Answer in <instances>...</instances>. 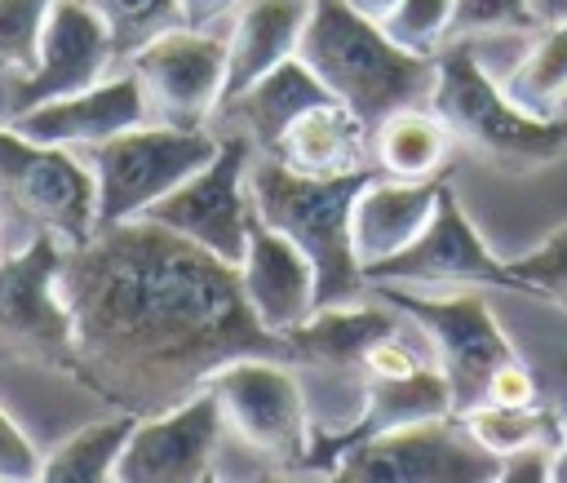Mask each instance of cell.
<instances>
[{
  "label": "cell",
  "instance_id": "obj_36",
  "mask_svg": "<svg viewBox=\"0 0 567 483\" xmlns=\"http://www.w3.org/2000/svg\"><path fill=\"white\" fill-rule=\"evenodd\" d=\"M182 4V18H186V27H199V31H217V27H226L230 18H235V9L244 4V0H177Z\"/></svg>",
  "mask_w": 567,
  "mask_h": 483
},
{
  "label": "cell",
  "instance_id": "obj_1",
  "mask_svg": "<svg viewBox=\"0 0 567 483\" xmlns=\"http://www.w3.org/2000/svg\"><path fill=\"white\" fill-rule=\"evenodd\" d=\"M62 297L75 315V381L137 417L190 399L230 359H288L284 332L252 315L239 266L151 217L71 244Z\"/></svg>",
  "mask_w": 567,
  "mask_h": 483
},
{
  "label": "cell",
  "instance_id": "obj_4",
  "mask_svg": "<svg viewBox=\"0 0 567 483\" xmlns=\"http://www.w3.org/2000/svg\"><path fill=\"white\" fill-rule=\"evenodd\" d=\"M403 328V310H394L381 292L372 301H350V306H323L297 328L284 332L288 341V363L297 368L306 412H310V456L306 474L319 470V456L363 417L368 403V350Z\"/></svg>",
  "mask_w": 567,
  "mask_h": 483
},
{
  "label": "cell",
  "instance_id": "obj_21",
  "mask_svg": "<svg viewBox=\"0 0 567 483\" xmlns=\"http://www.w3.org/2000/svg\"><path fill=\"white\" fill-rule=\"evenodd\" d=\"M310 0H244L226 31V93L221 106L252 89L270 66L297 53Z\"/></svg>",
  "mask_w": 567,
  "mask_h": 483
},
{
  "label": "cell",
  "instance_id": "obj_17",
  "mask_svg": "<svg viewBox=\"0 0 567 483\" xmlns=\"http://www.w3.org/2000/svg\"><path fill=\"white\" fill-rule=\"evenodd\" d=\"M151 124V106L142 93V80L133 66L97 80L93 89L66 93V97H49L31 111H22L18 120H9V129H18L22 137L40 142V146H62V151H89L124 129Z\"/></svg>",
  "mask_w": 567,
  "mask_h": 483
},
{
  "label": "cell",
  "instance_id": "obj_27",
  "mask_svg": "<svg viewBox=\"0 0 567 483\" xmlns=\"http://www.w3.org/2000/svg\"><path fill=\"white\" fill-rule=\"evenodd\" d=\"M465 430L492 452V456H509L514 448L523 443H536V439H558L563 443V412H540V408H505V403H474L470 412H461Z\"/></svg>",
  "mask_w": 567,
  "mask_h": 483
},
{
  "label": "cell",
  "instance_id": "obj_28",
  "mask_svg": "<svg viewBox=\"0 0 567 483\" xmlns=\"http://www.w3.org/2000/svg\"><path fill=\"white\" fill-rule=\"evenodd\" d=\"M111 31V44H115V62L120 71L128 66V58L151 44L155 35L182 27V4L177 0H84Z\"/></svg>",
  "mask_w": 567,
  "mask_h": 483
},
{
  "label": "cell",
  "instance_id": "obj_30",
  "mask_svg": "<svg viewBox=\"0 0 567 483\" xmlns=\"http://www.w3.org/2000/svg\"><path fill=\"white\" fill-rule=\"evenodd\" d=\"M58 0H0V71H31L40 62V35Z\"/></svg>",
  "mask_w": 567,
  "mask_h": 483
},
{
  "label": "cell",
  "instance_id": "obj_19",
  "mask_svg": "<svg viewBox=\"0 0 567 483\" xmlns=\"http://www.w3.org/2000/svg\"><path fill=\"white\" fill-rule=\"evenodd\" d=\"M439 191H443V173L439 177H385V182H368L354 199V213H350V235H354V253L368 266L394 257L399 248H408L425 222L434 217V204H439Z\"/></svg>",
  "mask_w": 567,
  "mask_h": 483
},
{
  "label": "cell",
  "instance_id": "obj_15",
  "mask_svg": "<svg viewBox=\"0 0 567 483\" xmlns=\"http://www.w3.org/2000/svg\"><path fill=\"white\" fill-rule=\"evenodd\" d=\"M368 284H403V288H518V279L509 275L505 261L492 257L487 239L470 226L465 208L456 204V191L443 182L434 217L425 222V230L399 248L394 257L377 261L363 270Z\"/></svg>",
  "mask_w": 567,
  "mask_h": 483
},
{
  "label": "cell",
  "instance_id": "obj_32",
  "mask_svg": "<svg viewBox=\"0 0 567 483\" xmlns=\"http://www.w3.org/2000/svg\"><path fill=\"white\" fill-rule=\"evenodd\" d=\"M452 4L456 0H394V9L381 18L385 35L399 40L412 53H439L447 40V22H452Z\"/></svg>",
  "mask_w": 567,
  "mask_h": 483
},
{
  "label": "cell",
  "instance_id": "obj_24",
  "mask_svg": "<svg viewBox=\"0 0 567 483\" xmlns=\"http://www.w3.org/2000/svg\"><path fill=\"white\" fill-rule=\"evenodd\" d=\"M514 106H523L536 120L567 115V18L536 27L514 58L492 71Z\"/></svg>",
  "mask_w": 567,
  "mask_h": 483
},
{
  "label": "cell",
  "instance_id": "obj_10",
  "mask_svg": "<svg viewBox=\"0 0 567 483\" xmlns=\"http://www.w3.org/2000/svg\"><path fill=\"white\" fill-rule=\"evenodd\" d=\"M257 142L235 124L230 133H217V155L177 182L159 204H151V222L204 244L221 261L239 266L248 253V230H252V191H248V168H252Z\"/></svg>",
  "mask_w": 567,
  "mask_h": 483
},
{
  "label": "cell",
  "instance_id": "obj_38",
  "mask_svg": "<svg viewBox=\"0 0 567 483\" xmlns=\"http://www.w3.org/2000/svg\"><path fill=\"white\" fill-rule=\"evenodd\" d=\"M532 9H536L540 22H558V18H567V0H532Z\"/></svg>",
  "mask_w": 567,
  "mask_h": 483
},
{
  "label": "cell",
  "instance_id": "obj_11",
  "mask_svg": "<svg viewBox=\"0 0 567 483\" xmlns=\"http://www.w3.org/2000/svg\"><path fill=\"white\" fill-rule=\"evenodd\" d=\"M0 208L18 213L31 230H53L66 244H84L97 230L93 168L75 151L40 146L0 124Z\"/></svg>",
  "mask_w": 567,
  "mask_h": 483
},
{
  "label": "cell",
  "instance_id": "obj_39",
  "mask_svg": "<svg viewBox=\"0 0 567 483\" xmlns=\"http://www.w3.org/2000/svg\"><path fill=\"white\" fill-rule=\"evenodd\" d=\"M350 4H354L359 13H368V18H377V22H381V18L394 9V0H350Z\"/></svg>",
  "mask_w": 567,
  "mask_h": 483
},
{
  "label": "cell",
  "instance_id": "obj_34",
  "mask_svg": "<svg viewBox=\"0 0 567 483\" xmlns=\"http://www.w3.org/2000/svg\"><path fill=\"white\" fill-rule=\"evenodd\" d=\"M554 452H558V439H536V443L514 448L509 456H501L496 483H549L554 479Z\"/></svg>",
  "mask_w": 567,
  "mask_h": 483
},
{
  "label": "cell",
  "instance_id": "obj_33",
  "mask_svg": "<svg viewBox=\"0 0 567 483\" xmlns=\"http://www.w3.org/2000/svg\"><path fill=\"white\" fill-rule=\"evenodd\" d=\"M40 470H44V456L31 448L18 421L0 408V483H31L40 479Z\"/></svg>",
  "mask_w": 567,
  "mask_h": 483
},
{
  "label": "cell",
  "instance_id": "obj_23",
  "mask_svg": "<svg viewBox=\"0 0 567 483\" xmlns=\"http://www.w3.org/2000/svg\"><path fill=\"white\" fill-rule=\"evenodd\" d=\"M328 97H332L328 84L292 53L279 66H270L252 89H244L235 102H226L221 111L235 115V124L257 142V151H270L301 111H310L315 102H328Z\"/></svg>",
  "mask_w": 567,
  "mask_h": 483
},
{
  "label": "cell",
  "instance_id": "obj_8",
  "mask_svg": "<svg viewBox=\"0 0 567 483\" xmlns=\"http://www.w3.org/2000/svg\"><path fill=\"white\" fill-rule=\"evenodd\" d=\"M372 292H381L394 310H403V319H412L425 332L434 363L447 377L456 417L470 412L474 403H483L492 372L518 354L478 288H452L443 297H430V292L403 288V284H372Z\"/></svg>",
  "mask_w": 567,
  "mask_h": 483
},
{
  "label": "cell",
  "instance_id": "obj_35",
  "mask_svg": "<svg viewBox=\"0 0 567 483\" xmlns=\"http://www.w3.org/2000/svg\"><path fill=\"white\" fill-rule=\"evenodd\" d=\"M487 399H492V403H505V408H536L540 386H536L532 368L514 354V359H505V363L492 372V381H487Z\"/></svg>",
  "mask_w": 567,
  "mask_h": 483
},
{
  "label": "cell",
  "instance_id": "obj_9",
  "mask_svg": "<svg viewBox=\"0 0 567 483\" xmlns=\"http://www.w3.org/2000/svg\"><path fill=\"white\" fill-rule=\"evenodd\" d=\"M204 386H213L226 425L275 465V474L301 479L310 456V412L297 368L275 354H244L221 363Z\"/></svg>",
  "mask_w": 567,
  "mask_h": 483
},
{
  "label": "cell",
  "instance_id": "obj_40",
  "mask_svg": "<svg viewBox=\"0 0 567 483\" xmlns=\"http://www.w3.org/2000/svg\"><path fill=\"white\" fill-rule=\"evenodd\" d=\"M0 222H4V208H0Z\"/></svg>",
  "mask_w": 567,
  "mask_h": 483
},
{
  "label": "cell",
  "instance_id": "obj_37",
  "mask_svg": "<svg viewBox=\"0 0 567 483\" xmlns=\"http://www.w3.org/2000/svg\"><path fill=\"white\" fill-rule=\"evenodd\" d=\"M563 381H567V368H563ZM554 483H567V390H563V443L554 452Z\"/></svg>",
  "mask_w": 567,
  "mask_h": 483
},
{
  "label": "cell",
  "instance_id": "obj_29",
  "mask_svg": "<svg viewBox=\"0 0 567 483\" xmlns=\"http://www.w3.org/2000/svg\"><path fill=\"white\" fill-rule=\"evenodd\" d=\"M545 27L532 0H456L447 40H496V35H527Z\"/></svg>",
  "mask_w": 567,
  "mask_h": 483
},
{
  "label": "cell",
  "instance_id": "obj_7",
  "mask_svg": "<svg viewBox=\"0 0 567 483\" xmlns=\"http://www.w3.org/2000/svg\"><path fill=\"white\" fill-rule=\"evenodd\" d=\"M217 155L213 129H173V124H137L84 151L97 191V226L146 217L177 182L199 173Z\"/></svg>",
  "mask_w": 567,
  "mask_h": 483
},
{
  "label": "cell",
  "instance_id": "obj_14",
  "mask_svg": "<svg viewBox=\"0 0 567 483\" xmlns=\"http://www.w3.org/2000/svg\"><path fill=\"white\" fill-rule=\"evenodd\" d=\"M115 71L120 62L106 22L84 0H58L40 35V62L31 71H0V124L49 97L93 89Z\"/></svg>",
  "mask_w": 567,
  "mask_h": 483
},
{
  "label": "cell",
  "instance_id": "obj_25",
  "mask_svg": "<svg viewBox=\"0 0 567 483\" xmlns=\"http://www.w3.org/2000/svg\"><path fill=\"white\" fill-rule=\"evenodd\" d=\"M452 129L434 106H403L372 129V164L385 177H439L452 160Z\"/></svg>",
  "mask_w": 567,
  "mask_h": 483
},
{
  "label": "cell",
  "instance_id": "obj_6",
  "mask_svg": "<svg viewBox=\"0 0 567 483\" xmlns=\"http://www.w3.org/2000/svg\"><path fill=\"white\" fill-rule=\"evenodd\" d=\"M66 248L62 235L35 230L0 257V354L75 381V315L62 297Z\"/></svg>",
  "mask_w": 567,
  "mask_h": 483
},
{
  "label": "cell",
  "instance_id": "obj_31",
  "mask_svg": "<svg viewBox=\"0 0 567 483\" xmlns=\"http://www.w3.org/2000/svg\"><path fill=\"white\" fill-rule=\"evenodd\" d=\"M505 266H509V275L518 279L523 292L545 297V301H554L558 310H567V222H563L549 239H540L532 253L509 257Z\"/></svg>",
  "mask_w": 567,
  "mask_h": 483
},
{
  "label": "cell",
  "instance_id": "obj_13",
  "mask_svg": "<svg viewBox=\"0 0 567 483\" xmlns=\"http://www.w3.org/2000/svg\"><path fill=\"white\" fill-rule=\"evenodd\" d=\"M128 66L142 80L155 124L208 129L226 93V31H199L182 22L142 44L128 58Z\"/></svg>",
  "mask_w": 567,
  "mask_h": 483
},
{
  "label": "cell",
  "instance_id": "obj_3",
  "mask_svg": "<svg viewBox=\"0 0 567 483\" xmlns=\"http://www.w3.org/2000/svg\"><path fill=\"white\" fill-rule=\"evenodd\" d=\"M297 58L346 102L368 129L403 106H430L434 58L412 53L385 35V27L359 13L350 0H310V18L297 40Z\"/></svg>",
  "mask_w": 567,
  "mask_h": 483
},
{
  "label": "cell",
  "instance_id": "obj_16",
  "mask_svg": "<svg viewBox=\"0 0 567 483\" xmlns=\"http://www.w3.org/2000/svg\"><path fill=\"white\" fill-rule=\"evenodd\" d=\"M221 434H226L221 403H217L213 386H199L190 399H182L164 412H151L133 425V434L115 461V479L120 483H199V479H213Z\"/></svg>",
  "mask_w": 567,
  "mask_h": 483
},
{
  "label": "cell",
  "instance_id": "obj_12",
  "mask_svg": "<svg viewBox=\"0 0 567 483\" xmlns=\"http://www.w3.org/2000/svg\"><path fill=\"white\" fill-rule=\"evenodd\" d=\"M496 474L501 456H492L456 412L363 439L332 470L341 483H496Z\"/></svg>",
  "mask_w": 567,
  "mask_h": 483
},
{
  "label": "cell",
  "instance_id": "obj_2",
  "mask_svg": "<svg viewBox=\"0 0 567 483\" xmlns=\"http://www.w3.org/2000/svg\"><path fill=\"white\" fill-rule=\"evenodd\" d=\"M368 182H372V168L319 177V173L288 168L270 151L252 155V168H248L252 213L270 230L288 235L315 266V310L363 301L372 288L350 235V213Z\"/></svg>",
  "mask_w": 567,
  "mask_h": 483
},
{
  "label": "cell",
  "instance_id": "obj_20",
  "mask_svg": "<svg viewBox=\"0 0 567 483\" xmlns=\"http://www.w3.org/2000/svg\"><path fill=\"white\" fill-rule=\"evenodd\" d=\"M430 417H452V390H447V377L434 359H425L421 368L403 372V377H372L368 381V403H363V417L319 456V470L315 474H328L337 470V461L363 443V439H377L385 430H399V425H416V421H430Z\"/></svg>",
  "mask_w": 567,
  "mask_h": 483
},
{
  "label": "cell",
  "instance_id": "obj_5",
  "mask_svg": "<svg viewBox=\"0 0 567 483\" xmlns=\"http://www.w3.org/2000/svg\"><path fill=\"white\" fill-rule=\"evenodd\" d=\"M434 93L430 106L443 115L452 137L470 146L483 164L523 177L554 164L567 151V115L536 120L509 102L492 66L483 62L478 40H443L434 53Z\"/></svg>",
  "mask_w": 567,
  "mask_h": 483
},
{
  "label": "cell",
  "instance_id": "obj_18",
  "mask_svg": "<svg viewBox=\"0 0 567 483\" xmlns=\"http://www.w3.org/2000/svg\"><path fill=\"white\" fill-rule=\"evenodd\" d=\"M239 279H244V297L252 315L270 332H288L315 315V266L288 235L270 230L261 217H252Z\"/></svg>",
  "mask_w": 567,
  "mask_h": 483
},
{
  "label": "cell",
  "instance_id": "obj_26",
  "mask_svg": "<svg viewBox=\"0 0 567 483\" xmlns=\"http://www.w3.org/2000/svg\"><path fill=\"white\" fill-rule=\"evenodd\" d=\"M142 417L128 412V408H115L111 417L93 421V425H80L66 443H58L49 456H44V470L40 479L44 483H102V479H115V461L133 434Z\"/></svg>",
  "mask_w": 567,
  "mask_h": 483
},
{
  "label": "cell",
  "instance_id": "obj_22",
  "mask_svg": "<svg viewBox=\"0 0 567 483\" xmlns=\"http://www.w3.org/2000/svg\"><path fill=\"white\" fill-rule=\"evenodd\" d=\"M368 142H372V129L346 102L328 97V102H315L310 111H301L284 129V137L270 146V155H279L297 173L332 177V173L368 168V155H372Z\"/></svg>",
  "mask_w": 567,
  "mask_h": 483
}]
</instances>
